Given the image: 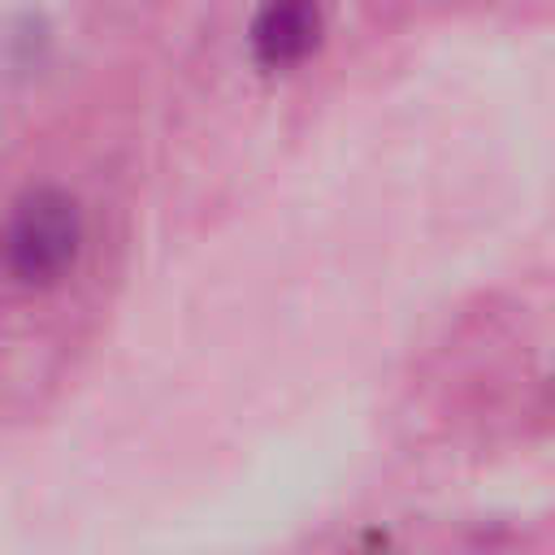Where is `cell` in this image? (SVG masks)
<instances>
[{"label":"cell","mask_w":555,"mask_h":555,"mask_svg":"<svg viewBox=\"0 0 555 555\" xmlns=\"http://www.w3.org/2000/svg\"><path fill=\"white\" fill-rule=\"evenodd\" d=\"M360 555H386V551H360Z\"/></svg>","instance_id":"cell-3"},{"label":"cell","mask_w":555,"mask_h":555,"mask_svg":"<svg viewBox=\"0 0 555 555\" xmlns=\"http://www.w3.org/2000/svg\"><path fill=\"white\" fill-rule=\"evenodd\" d=\"M82 247V212L78 199L56 186H35L13 199L0 225V264L22 286L61 282Z\"/></svg>","instance_id":"cell-1"},{"label":"cell","mask_w":555,"mask_h":555,"mask_svg":"<svg viewBox=\"0 0 555 555\" xmlns=\"http://www.w3.org/2000/svg\"><path fill=\"white\" fill-rule=\"evenodd\" d=\"M321 43V13L312 4H269L251 22V52L260 65L282 69Z\"/></svg>","instance_id":"cell-2"}]
</instances>
